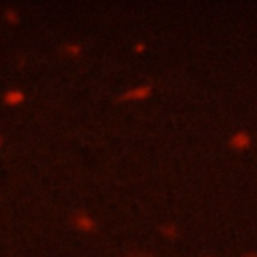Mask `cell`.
Segmentation results:
<instances>
[{"instance_id":"obj_2","label":"cell","mask_w":257,"mask_h":257,"mask_svg":"<svg viewBox=\"0 0 257 257\" xmlns=\"http://www.w3.org/2000/svg\"><path fill=\"white\" fill-rule=\"evenodd\" d=\"M151 92V86H137L135 90L126 92V98H147Z\"/></svg>"},{"instance_id":"obj_4","label":"cell","mask_w":257,"mask_h":257,"mask_svg":"<svg viewBox=\"0 0 257 257\" xmlns=\"http://www.w3.org/2000/svg\"><path fill=\"white\" fill-rule=\"evenodd\" d=\"M131 257H149V255H131Z\"/></svg>"},{"instance_id":"obj_1","label":"cell","mask_w":257,"mask_h":257,"mask_svg":"<svg viewBox=\"0 0 257 257\" xmlns=\"http://www.w3.org/2000/svg\"><path fill=\"white\" fill-rule=\"evenodd\" d=\"M249 145H251V137H249L247 131H239V133H235V135L231 137V147L237 149V151L247 149Z\"/></svg>"},{"instance_id":"obj_3","label":"cell","mask_w":257,"mask_h":257,"mask_svg":"<svg viewBox=\"0 0 257 257\" xmlns=\"http://www.w3.org/2000/svg\"><path fill=\"white\" fill-rule=\"evenodd\" d=\"M243 257H257V253H245Z\"/></svg>"}]
</instances>
